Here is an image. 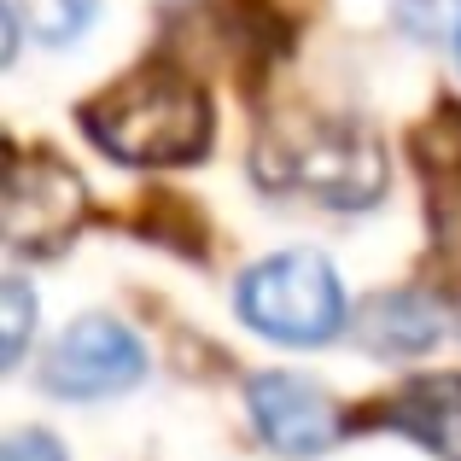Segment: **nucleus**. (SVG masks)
Instances as JSON below:
<instances>
[{
  "mask_svg": "<svg viewBox=\"0 0 461 461\" xmlns=\"http://www.w3.org/2000/svg\"><path fill=\"white\" fill-rule=\"evenodd\" d=\"M82 129L100 140L117 164H187L211 140V105L199 82L169 65H147L88 100Z\"/></svg>",
  "mask_w": 461,
  "mask_h": 461,
  "instance_id": "obj_1",
  "label": "nucleus"
},
{
  "mask_svg": "<svg viewBox=\"0 0 461 461\" xmlns=\"http://www.w3.org/2000/svg\"><path fill=\"white\" fill-rule=\"evenodd\" d=\"M240 315L275 345H327L345 327V286L315 251H275L240 275Z\"/></svg>",
  "mask_w": 461,
  "mask_h": 461,
  "instance_id": "obj_2",
  "label": "nucleus"
},
{
  "mask_svg": "<svg viewBox=\"0 0 461 461\" xmlns=\"http://www.w3.org/2000/svg\"><path fill=\"white\" fill-rule=\"evenodd\" d=\"M281 181L304 187L321 204H339V211H362L385 187V152L357 123H310L304 135L281 147Z\"/></svg>",
  "mask_w": 461,
  "mask_h": 461,
  "instance_id": "obj_3",
  "label": "nucleus"
},
{
  "mask_svg": "<svg viewBox=\"0 0 461 461\" xmlns=\"http://www.w3.org/2000/svg\"><path fill=\"white\" fill-rule=\"evenodd\" d=\"M147 380V345L135 327L112 321V315H82L53 339L41 362V385L70 403H94V397H117L129 385Z\"/></svg>",
  "mask_w": 461,
  "mask_h": 461,
  "instance_id": "obj_4",
  "label": "nucleus"
},
{
  "mask_svg": "<svg viewBox=\"0 0 461 461\" xmlns=\"http://www.w3.org/2000/svg\"><path fill=\"white\" fill-rule=\"evenodd\" d=\"M88 216V187L70 164L47 152H18L6 176V211H0V228H6L12 251H59Z\"/></svg>",
  "mask_w": 461,
  "mask_h": 461,
  "instance_id": "obj_5",
  "label": "nucleus"
},
{
  "mask_svg": "<svg viewBox=\"0 0 461 461\" xmlns=\"http://www.w3.org/2000/svg\"><path fill=\"white\" fill-rule=\"evenodd\" d=\"M246 409H251V427L263 432V444L293 461L327 456L339 444V432H345L339 403L304 374H258L246 392Z\"/></svg>",
  "mask_w": 461,
  "mask_h": 461,
  "instance_id": "obj_6",
  "label": "nucleus"
},
{
  "mask_svg": "<svg viewBox=\"0 0 461 461\" xmlns=\"http://www.w3.org/2000/svg\"><path fill=\"white\" fill-rule=\"evenodd\" d=\"M385 427L438 461H461V374H420L385 403Z\"/></svg>",
  "mask_w": 461,
  "mask_h": 461,
  "instance_id": "obj_7",
  "label": "nucleus"
},
{
  "mask_svg": "<svg viewBox=\"0 0 461 461\" xmlns=\"http://www.w3.org/2000/svg\"><path fill=\"white\" fill-rule=\"evenodd\" d=\"M357 339H362V350L392 357V362L427 357L444 339V304L432 293H380L357 315Z\"/></svg>",
  "mask_w": 461,
  "mask_h": 461,
  "instance_id": "obj_8",
  "label": "nucleus"
},
{
  "mask_svg": "<svg viewBox=\"0 0 461 461\" xmlns=\"http://www.w3.org/2000/svg\"><path fill=\"white\" fill-rule=\"evenodd\" d=\"M6 12L35 35V41H77L82 30L94 23V0H6Z\"/></svg>",
  "mask_w": 461,
  "mask_h": 461,
  "instance_id": "obj_9",
  "label": "nucleus"
},
{
  "mask_svg": "<svg viewBox=\"0 0 461 461\" xmlns=\"http://www.w3.org/2000/svg\"><path fill=\"white\" fill-rule=\"evenodd\" d=\"M30 327H35V298H30V286L12 275V281L0 286V350H6V368H18L23 345H30Z\"/></svg>",
  "mask_w": 461,
  "mask_h": 461,
  "instance_id": "obj_10",
  "label": "nucleus"
},
{
  "mask_svg": "<svg viewBox=\"0 0 461 461\" xmlns=\"http://www.w3.org/2000/svg\"><path fill=\"white\" fill-rule=\"evenodd\" d=\"M397 12H403V30L409 35H444L450 23H461V0H397Z\"/></svg>",
  "mask_w": 461,
  "mask_h": 461,
  "instance_id": "obj_11",
  "label": "nucleus"
},
{
  "mask_svg": "<svg viewBox=\"0 0 461 461\" xmlns=\"http://www.w3.org/2000/svg\"><path fill=\"white\" fill-rule=\"evenodd\" d=\"M0 461H65V444H59L53 432H41V427H23V432H12V438L0 444Z\"/></svg>",
  "mask_w": 461,
  "mask_h": 461,
  "instance_id": "obj_12",
  "label": "nucleus"
},
{
  "mask_svg": "<svg viewBox=\"0 0 461 461\" xmlns=\"http://www.w3.org/2000/svg\"><path fill=\"white\" fill-rule=\"evenodd\" d=\"M456 59H461V30H456Z\"/></svg>",
  "mask_w": 461,
  "mask_h": 461,
  "instance_id": "obj_13",
  "label": "nucleus"
}]
</instances>
